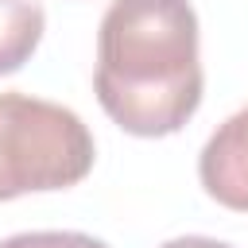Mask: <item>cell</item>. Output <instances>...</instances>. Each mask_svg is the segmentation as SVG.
Returning a JSON list of instances; mask_svg holds the SVG:
<instances>
[{"mask_svg": "<svg viewBox=\"0 0 248 248\" xmlns=\"http://www.w3.org/2000/svg\"><path fill=\"white\" fill-rule=\"evenodd\" d=\"M93 136L66 105L0 93V202L66 190L93 170Z\"/></svg>", "mask_w": 248, "mask_h": 248, "instance_id": "cell-2", "label": "cell"}, {"mask_svg": "<svg viewBox=\"0 0 248 248\" xmlns=\"http://www.w3.org/2000/svg\"><path fill=\"white\" fill-rule=\"evenodd\" d=\"M0 248H108L89 232H16L0 240Z\"/></svg>", "mask_w": 248, "mask_h": 248, "instance_id": "cell-5", "label": "cell"}, {"mask_svg": "<svg viewBox=\"0 0 248 248\" xmlns=\"http://www.w3.org/2000/svg\"><path fill=\"white\" fill-rule=\"evenodd\" d=\"M97 101L132 136H170L202 105L190 0H112L97 31Z\"/></svg>", "mask_w": 248, "mask_h": 248, "instance_id": "cell-1", "label": "cell"}, {"mask_svg": "<svg viewBox=\"0 0 248 248\" xmlns=\"http://www.w3.org/2000/svg\"><path fill=\"white\" fill-rule=\"evenodd\" d=\"M159 248H232V244L213 240V236H174V240H167V244H159Z\"/></svg>", "mask_w": 248, "mask_h": 248, "instance_id": "cell-6", "label": "cell"}, {"mask_svg": "<svg viewBox=\"0 0 248 248\" xmlns=\"http://www.w3.org/2000/svg\"><path fill=\"white\" fill-rule=\"evenodd\" d=\"M46 27L39 0H0V74H16L39 46Z\"/></svg>", "mask_w": 248, "mask_h": 248, "instance_id": "cell-4", "label": "cell"}, {"mask_svg": "<svg viewBox=\"0 0 248 248\" xmlns=\"http://www.w3.org/2000/svg\"><path fill=\"white\" fill-rule=\"evenodd\" d=\"M198 178L213 202L248 213V105L205 140L198 155Z\"/></svg>", "mask_w": 248, "mask_h": 248, "instance_id": "cell-3", "label": "cell"}]
</instances>
